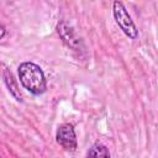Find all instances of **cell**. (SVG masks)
Instances as JSON below:
<instances>
[{"label":"cell","instance_id":"6da1fadb","mask_svg":"<svg viewBox=\"0 0 158 158\" xmlns=\"http://www.w3.org/2000/svg\"><path fill=\"white\" fill-rule=\"evenodd\" d=\"M19 79L22 86L33 95H41L47 89V81L43 70L33 62H23L19 65Z\"/></svg>","mask_w":158,"mask_h":158},{"label":"cell","instance_id":"7a4b0ae2","mask_svg":"<svg viewBox=\"0 0 158 158\" xmlns=\"http://www.w3.org/2000/svg\"><path fill=\"white\" fill-rule=\"evenodd\" d=\"M112 14L116 23L121 28V31L131 40H136L138 37V30L131 19L127 9L120 0H115L112 4Z\"/></svg>","mask_w":158,"mask_h":158},{"label":"cell","instance_id":"3957f363","mask_svg":"<svg viewBox=\"0 0 158 158\" xmlns=\"http://www.w3.org/2000/svg\"><path fill=\"white\" fill-rule=\"evenodd\" d=\"M56 141L57 143L65 151L74 152L77 149V136L75 131L72 123H63L58 127L56 133Z\"/></svg>","mask_w":158,"mask_h":158},{"label":"cell","instance_id":"277c9868","mask_svg":"<svg viewBox=\"0 0 158 158\" xmlns=\"http://www.w3.org/2000/svg\"><path fill=\"white\" fill-rule=\"evenodd\" d=\"M58 35L60 36L62 41L73 51H81L83 49V42L77 36L75 31L73 30L72 26H69L65 21H60L57 26Z\"/></svg>","mask_w":158,"mask_h":158},{"label":"cell","instance_id":"5b68a950","mask_svg":"<svg viewBox=\"0 0 158 158\" xmlns=\"http://www.w3.org/2000/svg\"><path fill=\"white\" fill-rule=\"evenodd\" d=\"M4 80H5V84H6L10 94L14 96V99L17 100V101H22L21 94H20V89L17 86V83L14 79V75L11 74V72L9 69H5L4 70Z\"/></svg>","mask_w":158,"mask_h":158},{"label":"cell","instance_id":"8992f818","mask_svg":"<svg viewBox=\"0 0 158 158\" xmlns=\"http://www.w3.org/2000/svg\"><path fill=\"white\" fill-rule=\"evenodd\" d=\"M86 154L90 156V157H110V153H109L107 148L100 142L94 143L91 146V148L88 151Z\"/></svg>","mask_w":158,"mask_h":158},{"label":"cell","instance_id":"52a82bcc","mask_svg":"<svg viewBox=\"0 0 158 158\" xmlns=\"http://www.w3.org/2000/svg\"><path fill=\"white\" fill-rule=\"evenodd\" d=\"M5 35H6V28H5L4 26H0V40L4 38Z\"/></svg>","mask_w":158,"mask_h":158}]
</instances>
